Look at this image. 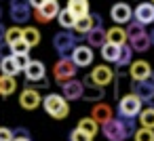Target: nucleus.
I'll use <instances>...</instances> for the list:
<instances>
[{
  "label": "nucleus",
  "instance_id": "1",
  "mask_svg": "<svg viewBox=\"0 0 154 141\" xmlns=\"http://www.w3.org/2000/svg\"><path fill=\"white\" fill-rule=\"evenodd\" d=\"M42 107L55 120H63L70 116V101L59 93H49L47 97H42Z\"/></svg>",
  "mask_w": 154,
  "mask_h": 141
},
{
  "label": "nucleus",
  "instance_id": "2",
  "mask_svg": "<svg viewBox=\"0 0 154 141\" xmlns=\"http://www.w3.org/2000/svg\"><path fill=\"white\" fill-rule=\"evenodd\" d=\"M78 38H82V36H78L76 32H74V34H72V32H59V34H55L53 46H55V51L59 53V59L72 57V51L78 46Z\"/></svg>",
  "mask_w": 154,
  "mask_h": 141
},
{
  "label": "nucleus",
  "instance_id": "3",
  "mask_svg": "<svg viewBox=\"0 0 154 141\" xmlns=\"http://www.w3.org/2000/svg\"><path fill=\"white\" fill-rule=\"evenodd\" d=\"M143 107V101L135 95V93H127L118 99V116H129V118H137L139 112Z\"/></svg>",
  "mask_w": 154,
  "mask_h": 141
},
{
  "label": "nucleus",
  "instance_id": "4",
  "mask_svg": "<svg viewBox=\"0 0 154 141\" xmlns=\"http://www.w3.org/2000/svg\"><path fill=\"white\" fill-rule=\"evenodd\" d=\"M9 15H11V19L17 26L19 23H28L32 19L30 0H11V2H9Z\"/></svg>",
  "mask_w": 154,
  "mask_h": 141
},
{
  "label": "nucleus",
  "instance_id": "5",
  "mask_svg": "<svg viewBox=\"0 0 154 141\" xmlns=\"http://www.w3.org/2000/svg\"><path fill=\"white\" fill-rule=\"evenodd\" d=\"M76 65H74V61L68 57V59H59L57 63H55V68H53V78H55V82L61 86L63 82H68V80H72V78H76Z\"/></svg>",
  "mask_w": 154,
  "mask_h": 141
},
{
  "label": "nucleus",
  "instance_id": "6",
  "mask_svg": "<svg viewBox=\"0 0 154 141\" xmlns=\"http://www.w3.org/2000/svg\"><path fill=\"white\" fill-rule=\"evenodd\" d=\"M101 133L108 141H127V130L120 122V118H112L101 124Z\"/></svg>",
  "mask_w": 154,
  "mask_h": 141
},
{
  "label": "nucleus",
  "instance_id": "7",
  "mask_svg": "<svg viewBox=\"0 0 154 141\" xmlns=\"http://www.w3.org/2000/svg\"><path fill=\"white\" fill-rule=\"evenodd\" d=\"M131 93H135V95H137V97H139L143 103L152 101V99H154V72H152L148 78L133 82V86H131Z\"/></svg>",
  "mask_w": 154,
  "mask_h": 141
},
{
  "label": "nucleus",
  "instance_id": "8",
  "mask_svg": "<svg viewBox=\"0 0 154 141\" xmlns=\"http://www.w3.org/2000/svg\"><path fill=\"white\" fill-rule=\"evenodd\" d=\"M95 26H103L101 23V15H97V13H89V15H85V17H78L76 21H74V32L78 34V36H87V32H91Z\"/></svg>",
  "mask_w": 154,
  "mask_h": 141
},
{
  "label": "nucleus",
  "instance_id": "9",
  "mask_svg": "<svg viewBox=\"0 0 154 141\" xmlns=\"http://www.w3.org/2000/svg\"><path fill=\"white\" fill-rule=\"evenodd\" d=\"M82 86H85V91H82V99H85V101H91V103L103 101L106 91H103V86L95 84V82L91 80V76H85V78H82Z\"/></svg>",
  "mask_w": 154,
  "mask_h": 141
},
{
  "label": "nucleus",
  "instance_id": "10",
  "mask_svg": "<svg viewBox=\"0 0 154 141\" xmlns=\"http://www.w3.org/2000/svg\"><path fill=\"white\" fill-rule=\"evenodd\" d=\"M59 11H61V9H59V2H57V0H47L42 7H38V9L34 11V17H36L38 23H49L51 19L57 17Z\"/></svg>",
  "mask_w": 154,
  "mask_h": 141
},
{
  "label": "nucleus",
  "instance_id": "11",
  "mask_svg": "<svg viewBox=\"0 0 154 141\" xmlns=\"http://www.w3.org/2000/svg\"><path fill=\"white\" fill-rule=\"evenodd\" d=\"M70 59L74 61V65H76V68H87V65H91V63H93L95 53H93V49H91V46H87V44H78V46L72 51V57H70Z\"/></svg>",
  "mask_w": 154,
  "mask_h": 141
},
{
  "label": "nucleus",
  "instance_id": "12",
  "mask_svg": "<svg viewBox=\"0 0 154 141\" xmlns=\"http://www.w3.org/2000/svg\"><path fill=\"white\" fill-rule=\"evenodd\" d=\"M19 103H21V107H23V110L32 112V110H36L38 105H42V97H40L38 88L26 86V88L21 91V95H19Z\"/></svg>",
  "mask_w": 154,
  "mask_h": 141
},
{
  "label": "nucleus",
  "instance_id": "13",
  "mask_svg": "<svg viewBox=\"0 0 154 141\" xmlns=\"http://www.w3.org/2000/svg\"><path fill=\"white\" fill-rule=\"evenodd\" d=\"M110 17L116 26H122V23H129L133 19V9L127 4V2H116L112 9H110Z\"/></svg>",
  "mask_w": 154,
  "mask_h": 141
},
{
  "label": "nucleus",
  "instance_id": "14",
  "mask_svg": "<svg viewBox=\"0 0 154 141\" xmlns=\"http://www.w3.org/2000/svg\"><path fill=\"white\" fill-rule=\"evenodd\" d=\"M89 76H91V80H93L95 84H99V86H103V88H106L110 82H114V70H112L110 65H103V63H101V65H95Z\"/></svg>",
  "mask_w": 154,
  "mask_h": 141
},
{
  "label": "nucleus",
  "instance_id": "15",
  "mask_svg": "<svg viewBox=\"0 0 154 141\" xmlns=\"http://www.w3.org/2000/svg\"><path fill=\"white\" fill-rule=\"evenodd\" d=\"M82 91H85L82 80H76V78H72V80H68V82H63V84H61V95H63L68 101L82 99Z\"/></svg>",
  "mask_w": 154,
  "mask_h": 141
},
{
  "label": "nucleus",
  "instance_id": "16",
  "mask_svg": "<svg viewBox=\"0 0 154 141\" xmlns=\"http://www.w3.org/2000/svg\"><path fill=\"white\" fill-rule=\"evenodd\" d=\"M150 74H152V68H150V63H148L146 59L131 61V65H129V76H131V80H133V82L148 78Z\"/></svg>",
  "mask_w": 154,
  "mask_h": 141
},
{
  "label": "nucleus",
  "instance_id": "17",
  "mask_svg": "<svg viewBox=\"0 0 154 141\" xmlns=\"http://www.w3.org/2000/svg\"><path fill=\"white\" fill-rule=\"evenodd\" d=\"M133 19L143 23V26L152 23L154 21V4L152 2H139L135 7V11H133Z\"/></svg>",
  "mask_w": 154,
  "mask_h": 141
},
{
  "label": "nucleus",
  "instance_id": "18",
  "mask_svg": "<svg viewBox=\"0 0 154 141\" xmlns=\"http://www.w3.org/2000/svg\"><path fill=\"white\" fill-rule=\"evenodd\" d=\"M23 74H26V78H28V82H38V80H42V78H47V70H45V63L42 61H30L28 63V68L23 70Z\"/></svg>",
  "mask_w": 154,
  "mask_h": 141
},
{
  "label": "nucleus",
  "instance_id": "19",
  "mask_svg": "<svg viewBox=\"0 0 154 141\" xmlns=\"http://www.w3.org/2000/svg\"><path fill=\"white\" fill-rule=\"evenodd\" d=\"M91 118H93L97 124H103V122H108V120L114 118V112H112V107H110L108 103L97 101V103L93 105V110H91Z\"/></svg>",
  "mask_w": 154,
  "mask_h": 141
},
{
  "label": "nucleus",
  "instance_id": "20",
  "mask_svg": "<svg viewBox=\"0 0 154 141\" xmlns=\"http://www.w3.org/2000/svg\"><path fill=\"white\" fill-rule=\"evenodd\" d=\"M85 38H87V42H89L91 49H93V46H99V49H101V46L108 42V40H106V28H103V26H95L91 32H87Z\"/></svg>",
  "mask_w": 154,
  "mask_h": 141
},
{
  "label": "nucleus",
  "instance_id": "21",
  "mask_svg": "<svg viewBox=\"0 0 154 141\" xmlns=\"http://www.w3.org/2000/svg\"><path fill=\"white\" fill-rule=\"evenodd\" d=\"M106 40L116 46H122V44H127V30L120 26H114V28L106 30Z\"/></svg>",
  "mask_w": 154,
  "mask_h": 141
},
{
  "label": "nucleus",
  "instance_id": "22",
  "mask_svg": "<svg viewBox=\"0 0 154 141\" xmlns=\"http://www.w3.org/2000/svg\"><path fill=\"white\" fill-rule=\"evenodd\" d=\"M127 42H129V46L133 49V53H146V51L152 46L148 32H146V34H139V36H133V38H129Z\"/></svg>",
  "mask_w": 154,
  "mask_h": 141
},
{
  "label": "nucleus",
  "instance_id": "23",
  "mask_svg": "<svg viewBox=\"0 0 154 141\" xmlns=\"http://www.w3.org/2000/svg\"><path fill=\"white\" fill-rule=\"evenodd\" d=\"M76 19L89 15V0H68V7H66Z\"/></svg>",
  "mask_w": 154,
  "mask_h": 141
},
{
  "label": "nucleus",
  "instance_id": "24",
  "mask_svg": "<svg viewBox=\"0 0 154 141\" xmlns=\"http://www.w3.org/2000/svg\"><path fill=\"white\" fill-rule=\"evenodd\" d=\"M129 80H131V76H129V72L125 74V72H120L118 70V74H114V97L116 99H120V93H125L127 88H131L129 86Z\"/></svg>",
  "mask_w": 154,
  "mask_h": 141
},
{
  "label": "nucleus",
  "instance_id": "25",
  "mask_svg": "<svg viewBox=\"0 0 154 141\" xmlns=\"http://www.w3.org/2000/svg\"><path fill=\"white\" fill-rule=\"evenodd\" d=\"M15 91H17V80H15V76L0 74V95H2V97H11Z\"/></svg>",
  "mask_w": 154,
  "mask_h": 141
},
{
  "label": "nucleus",
  "instance_id": "26",
  "mask_svg": "<svg viewBox=\"0 0 154 141\" xmlns=\"http://www.w3.org/2000/svg\"><path fill=\"white\" fill-rule=\"evenodd\" d=\"M0 70H2L5 76H17L21 70L17 68L15 63V57L13 55H7V57H0Z\"/></svg>",
  "mask_w": 154,
  "mask_h": 141
},
{
  "label": "nucleus",
  "instance_id": "27",
  "mask_svg": "<svg viewBox=\"0 0 154 141\" xmlns=\"http://www.w3.org/2000/svg\"><path fill=\"white\" fill-rule=\"evenodd\" d=\"M131 61H133V49H131L129 44H122V46H120V51H118V59H116L118 70L129 68V65H131Z\"/></svg>",
  "mask_w": 154,
  "mask_h": 141
},
{
  "label": "nucleus",
  "instance_id": "28",
  "mask_svg": "<svg viewBox=\"0 0 154 141\" xmlns=\"http://www.w3.org/2000/svg\"><path fill=\"white\" fill-rule=\"evenodd\" d=\"M78 128H80L82 133H87V135L95 137V135H97V130H99V124H97L91 116H85V118H80V120H78Z\"/></svg>",
  "mask_w": 154,
  "mask_h": 141
},
{
  "label": "nucleus",
  "instance_id": "29",
  "mask_svg": "<svg viewBox=\"0 0 154 141\" xmlns=\"http://www.w3.org/2000/svg\"><path fill=\"white\" fill-rule=\"evenodd\" d=\"M137 120H139V124L143 128H152L154 130V107H141Z\"/></svg>",
  "mask_w": 154,
  "mask_h": 141
},
{
  "label": "nucleus",
  "instance_id": "30",
  "mask_svg": "<svg viewBox=\"0 0 154 141\" xmlns=\"http://www.w3.org/2000/svg\"><path fill=\"white\" fill-rule=\"evenodd\" d=\"M118 51H120V46H116V44H112V42H106V44L101 46V57H103V61L116 63V59H118Z\"/></svg>",
  "mask_w": 154,
  "mask_h": 141
},
{
  "label": "nucleus",
  "instance_id": "31",
  "mask_svg": "<svg viewBox=\"0 0 154 141\" xmlns=\"http://www.w3.org/2000/svg\"><path fill=\"white\" fill-rule=\"evenodd\" d=\"M57 21H59V26L63 28V30H72L74 28V21H76V17L68 11V9H61L59 13H57Z\"/></svg>",
  "mask_w": 154,
  "mask_h": 141
},
{
  "label": "nucleus",
  "instance_id": "32",
  "mask_svg": "<svg viewBox=\"0 0 154 141\" xmlns=\"http://www.w3.org/2000/svg\"><path fill=\"white\" fill-rule=\"evenodd\" d=\"M23 40L30 44V49L32 46H36L38 42H40V32L34 28V26H28V28H23Z\"/></svg>",
  "mask_w": 154,
  "mask_h": 141
},
{
  "label": "nucleus",
  "instance_id": "33",
  "mask_svg": "<svg viewBox=\"0 0 154 141\" xmlns=\"http://www.w3.org/2000/svg\"><path fill=\"white\" fill-rule=\"evenodd\" d=\"M21 38H23V28H19V26L7 28V32H5V42L7 44H13V42H17Z\"/></svg>",
  "mask_w": 154,
  "mask_h": 141
},
{
  "label": "nucleus",
  "instance_id": "34",
  "mask_svg": "<svg viewBox=\"0 0 154 141\" xmlns=\"http://www.w3.org/2000/svg\"><path fill=\"white\" fill-rule=\"evenodd\" d=\"M133 141H154V130L152 128H137L133 133Z\"/></svg>",
  "mask_w": 154,
  "mask_h": 141
},
{
  "label": "nucleus",
  "instance_id": "35",
  "mask_svg": "<svg viewBox=\"0 0 154 141\" xmlns=\"http://www.w3.org/2000/svg\"><path fill=\"white\" fill-rule=\"evenodd\" d=\"M9 51H11V55H21V53H30V44L21 38V40H17V42H13V44H9Z\"/></svg>",
  "mask_w": 154,
  "mask_h": 141
},
{
  "label": "nucleus",
  "instance_id": "36",
  "mask_svg": "<svg viewBox=\"0 0 154 141\" xmlns=\"http://www.w3.org/2000/svg\"><path fill=\"white\" fill-rule=\"evenodd\" d=\"M125 130H127V137H133V133L137 130V124H135V118H129V116H118Z\"/></svg>",
  "mask_w": 154,
  "mask_h": 141
},
{
  "label": "nucleus",
  "instance_id": "37",
  "mask_svg": "<svg viewBox=\"0 0 154 141\" xmlns=\"http://www.w3.org/2000/svg\"><path fill=\"white\" fill-rule=\"evenodd\" d=\"M70 141H93V137L91 135H87V133H82L78 126L70 133Z\"/></svg>",
  "mask_w": 154,
  "mask_h": 141
},
{
  "label": "nucleus",
  "instance_id": "38",
  "mask_svg": "<svg viewBox=\"0 0 154 141\" xmlns=\"http://www.w3.org/2000/svg\"><path fill=\"white\" fill-rule=\"evenodd\" d=\"M13 57H15V63H17V68H19V70H21V72H23V70H26V68H28V63H30V61H32V59H30V55H28V53H21V55H13Z\"/></svg>",
  "mask_w": 154,
  "mask_h": 141
},
{
  "label": "nucleus",
  "instance_id": "39",
  "mask_svg": "<svg viewBox=\"0 0 154 141\" xmlns=\"http://www.w3.org/2000/svg\"><path fill=\"white\" fill-rule=\"evenodd\" d=\"M13 137H17V139H30V130L26 126H17V128H13Z\"/></svg>",
  "mask_w": 154,
  "mask_h": 141
},
{
  "label": "nucleus",
  "instance_id": "40",
  "mask_svg": "<svg viewBox=\"0 0 154 141\" xmlns=\"http://www.w3.org/2000/svg\"><path fill=\"white\" fill-rule=\"evenodd\" d=\"M0 141H13V128L0 126Z\"/></svg>",
  "mask_w": 154,
  "mask_h": 141
},
{
  "label": "nucleus",
  "instance_id": "41",
  "mask_svg": "<svg viewBox=\"0 0 154 141\" xmlns=\"http://www.w3.org/2000/svg\"><path fill=\"white\" fill-rule=\"evenodd\" d=\"M45 2H47V0H30V7H32V9H38V7H42Z\"/></svg>",
  "mask_w": 154,
  "mask_h": 141
},
{
  "label": "nucleus",
  "instance_id": "42",
  "mask_svg": "<svg viewBox=\"0 0 154 141\" xmlns=\"http://www.w3.org/2000/svg\"><path fill=\"white\" fill-rule=\"evenodd\" d=\"M34 84H36V88H47V86H49V80L42 78V80H38V82H34Z\"/></svg>",
  "mask_w": 154,
  "mask_h": 141
},
{
  "label": "nucleus",
  "instance_id": "43",
  "mask_svg": "<svg viewBox=\"0 0 154 141\" xmlns=\"http://www.w3.org/2000/svg\"><path fill=\"white\" fill-rule=\"evenodd\" d=\"M5 32H7V28L2 26V21H0V40H5Z\"/></svg>",
  "mask_w": 154,
  "mask_h": 141
},
{
  "label": "nucleus",
  "instance_id": "44",
  "mask_svg": "<svg viewBox=\"0 0 154 141\" xmlns=\"http://www.w3.org/2000/svg\"><path fill=\"white\" fill-rule=\"evenodd\" d=\"M148 36H150V42H152V44H154V30H152V32H150V34H148Z\"/></svg>",
  "mask_w": 154,
  "mask_h": 141
},
{
  "label": "nucleus",
  "instance_id": "45",
  "mask_svg": "<svg viewBox=\"0 0 154 141\" xmlns=\"http://www.w3.org/2000/svg\"><path fill=\"white\" fill-rule=\"evenodd\" d=\"M13 141H32V139H17V137H13Z\"/></svg>",
  "mask_w": 154,
  "mask_h": 141
},
{
  "label": "nucleus",
  "instance_id": "46",
  "mask_svg": "<svg viewBox=\"0 0 154 141\" xmlns=\"http://www.w3.org/2000/svg\"><path fill=\"white\" fill-rule=\"evenodd\" d=\"M0 21H2V9H0Z\"/></svg>",
  "mask_w": 154,
  "mask_h": 141
},
{
  "label": "nucleus",
  "instance_id": "47",
  "mask_svg": "<svg viewBox=\"0 0 154 141\" xmlns=\"http://www.w3.org/2000/svg\"><path fill=\"white\" fill-rule=\"evenodd\" d=\"M150 2H152V4H154V0H150Z\"/></svg>",
  "mask_w": 154,
  "mask_h": 141
}]
</instances>
